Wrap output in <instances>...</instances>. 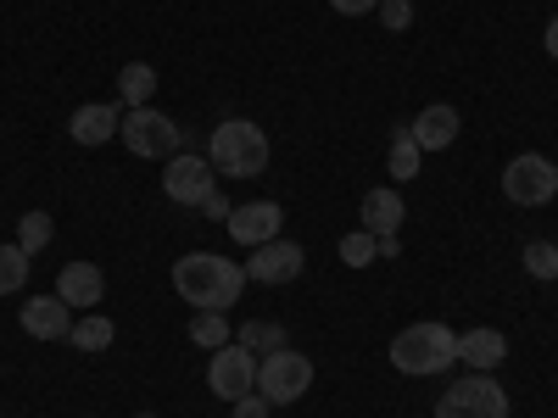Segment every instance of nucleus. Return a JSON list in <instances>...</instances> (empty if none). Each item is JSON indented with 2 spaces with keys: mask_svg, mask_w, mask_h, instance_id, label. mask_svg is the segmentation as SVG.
Returning <instances> with one entry per match:
<instances>
[{
  "mask_svg": "<svg viewBox=\"0 0 558 418\" xmlns=\"http://www.w3.org/2000/svg\"><path fill=\"white\" fill-rule=\"evenodd\" d=\"M173 291L196 312H229L246 291V268L229 262V257H213V251L173 257Z\"/></svg>",
  "mask_w": 558,
  "mask_h": 418,
  "instance_id": "nucleus-1",
  "label": "nucleus"
},
{
  "mask_svg": "<svg viewBox=\"0 0 558 418\" xmlns=\"http://www.w3.org/2000/svg\"><path fill=\"white\" fill-rule=\"evenodd\" d=\"M207 162L223 179H257V173H268V134L246 118H223L207 139Z\"/></svg>",
  "mask_w": 558,
  "mask_h": 418,
  "instance_id": "nucleus-2",
  "label": "nucleus"
},
{
  "mask_svg": "<svg viewBox=\"0 0 558 418\" xmlns=\"http://www.w3.org/2000/svg\"><path fill=\"white\" fill-rule=\"evenodd\" d=\"M391 362L402 368V374H413V380L447 374V368L458 362V335L447 330V323H436V318L408 323V330L391 341Z\"/></svg>",
  "mask_w": 558,
  "mask_h": 418,
  "instance_id": "nucleus-3",
  "label": "nucleus"
},
{
  "mask_svg": "<svg viewBox=\"0 0 558 418\" xmlns=\"http://www.w3.org/2000/svg\"><path fill=\"white\" fill-rule=\"evenodd\" d=\"M307 385H313V357H302V352H291V346H279V352H268V357L257 362V391H263L274 407L302 402Z\"/></svg>",
  "mask_w": 558,
  "mask_h": 418,
  "instance_id": "nucleus-4",
  "label": "nucleus"
},
{
  "mask_svg": "<svg viewBox=\"0 0 558 418\" xmlns=\"http://www.w3.org/2000/svg\"><path fill=\"white\" fill-rule=\"evenodd\" d=\"M436 418H508V391L492 374H463L458 385L441 391Z\"/></svg>",
  "mask_w": 558,
  "mask_h": 418,
  "instance_id": "nucleus-5",
  "label": "nucleus"
},
{
  "mask_svg": "<svg viewBox=\"0 0 558 418\" xmlns=\"http://www.w3.org/2000/svg\"><path fill=\"white\" fill-rule=\"evenodd\" d=\"M558 196V168L536 151H520L514 162L502 168V201L514 207H547Z\"/></svg>",
  "mask_w": 558,
  "mask_h": 418,
  "instance_id": "nucleus-6",
  "label": "nucleus"
},
{
  "mask_svg": "<svg viewBox=\"0 0 558 418\" xmlns=\"http://www.w3.org/2000/svg\"><path fill=\"white\" fill-rule=\"evenodd\" d=\"M118 134H123V146L134 157H173L179 151V123L168 112H157V107H129Z\"/></svg>",
  "mask_w": 558,
  "mask_h": 418,
  "instance_id": "nucleus-7",
  "label": "nucleus"
},
{
  "mask_svg": "<svg viewBox=\"0 0 558 418\" xmlns=\"http://www.w3.org/2000/svg\"><path fill=\"white\" fill-rule=\"evenodd\" d=\"M162 190H168V201H179V207H202V201L218 190V168H213L207 157H196V151H173L168 168H162Z\"/></svg>",
  "mask_w": 558,
  "mask_h": 418,
  "instance_id": "nucleus-8",
  "label": "nucleus"
},
{
  "mask_svg": "<svg viewBox=\"0 0 558 418\" xmlns=\"http://www.w3.org/2000/svg\"><path fill=\"white\" fill-rule=\"evenodd\" d=\"M207 385H213V396H223V402H241L246 391H257V352H246L241 341L218 346L213 362H207Z\"/></svg>",
  "mask_w": 558,
  "mask_h": 418,
  "instance_id": "nucleus-9",
  "label": "nucleus"
},
{
  "mask_svg": "<svg viewBox=\"0 0 558 418\" xmlns=\"http://www.w3.org/2000/svg\"><path fill=\"white\" fill-rule=\"evenodd\" d=\"M302 262H307V251L296 246V241H263V246H252V257L241 262L246 268V279H257V285H291V279L302 273Z\"/></svg>",
  "mask_w": 558,
  "mask_h": 418,
  "instance_id": "nucleus-10",
  "label": "nucleus"
},
{
  "mask_svg": "<svg viewBox=\"0 0 558 418\" xmlns=\"http://www.w3.org/2000/svg\"><path fill=\"white\" fill-rule=\"evenodd\" d=\"M279 223H286V212H279V201H246L229 212V235H235V246H263V241H279Z\"/></svg>",
  "mask_w": 558,
  "mask_h": 418,
  "instance_id": "nucleus-11",
  "label": "nucleus"
},
{
  "mask_svg": "<svg viewBox=\"0 0 558 418\" xmlns=\"http://www.w3.org/2000/svg\"><path fill=\"white\" fill-rule=\"evenodd\" d=\"M57 296H62L68 307H78V312H96L101 296H107V273H101L96 262H68V268L57 273Z\"/></svg>",
  "mask_w": 558,
  "mask_h": 418,
  "instance_id": "nucleus-12",
  "label": "nucleus"
},
{
  "mask_svg": "<svg viewBox=\"0 0 558 418\" xmlns=\"http://www.w3.org/2000/svg\"><path fill=\"white\" fill-rule=\"evenodd\" d=\"M23 330L34 341H68L73 335V307L62 296H34V302H23Z\"/></svg>",
  "mask_w": 558,
  "mask_h": 418,
  "instance_id": "nucleus-13",
  "label": "nucleus"
},
{
  "mask_svg": "<svg viewBox=\"0 0 558 418\" xmlns=\"http://www.w3.org/2000/svg\"><path fill=\"white\" fill-rule=\"evenodd\" d=\"M413 139H418V151H447V146H458V107H447V101H436V107H425L413 123Z\"/></svg>",
  "mask_w": 558,
  "mask_h": 418,
  "instance_id": "nucleus-14",
  "label": "nucleus"
},
{
  "mask_svg": "<svg viewBox=\"0 0 558 418\" xmlns=\"http://www.w3.org/2000/svg\"><path fill=\"white\" fill-rule=\"evenodd\" d=\"M118 128H123V112L107 107V101H89V107H78V112L68 118V134L78 139V146H107Z\"/></svg>",
  "mask_w": 558,
  "mask_h": 418,
  "instance_id": "nucleus-15",
  "label": "nucleus"
},
{
  "mask_svg": "<svg viewBox=\"0 0 558 418\" xmlns=\"http://www.w3.org/2000/svg\"><path fill=\"white\" fill-rule=\"evenodd\" d=\"M502 357H508L502 330H463V335H458V362H470L475 374H492Z\"/></svg>",
  "mask_w": 558,
  "mask_h": 418,
  "instance_id": "nucleus-16",
  "label": "nucleus"
},
{
  "mask_svg": "<svg viewBox=\"0 0 558 418\" xmlns=\"http://www.w3.org/2000/svg\"><path fill=\"white\" fill-rule=\"evenodd\" d=\"M402 218H408V207H402V196L391 190V184L363 196V229H368V235H397Z\"/></svg>",
  "mask_w": 558,
  "mask_h": 418,
  "instance_id": "nucleus-17",
  "label": "nucleus"
},
{
  "mask_svg": "<svg viewBox=\"0 0 558 418\" xmlns=\"http://www.w3.org/2000/svg\"><path fill=\"white\" fill-rule=\"evenodd\" d=\"M418 162H425V151H418L413 128H408V123H397V128H391V151H386V168H391V179H397V184L418 179Z\"/></svg>",
  "mask_w": 558,
  "mask_h": 418,
  "instance_id": "nucleus-18",
  "label": "nucleus"
},
{
  "mask_svg": "<svg viewBox=\"0 0 558 418\" xmlns=\"http://www.w3.org/2000/svg\"><path fill=\"white\" fill-rule=\"evenodd\" d=\"M118 96H123V107H151V96H157V67H151V62H129V67L118 73Z\"/></svg>",
  "mask_w": 558,
  "mask_h": 418,
  "instance_id": "nucleus-19",
  "label": "nucleus"
},
{
  "mask_svg": "<svg viewBox=\"0 0 558 418\" xmlns=\"http://www.w3.org/2000/svg\"><path fill=\"white\" fill-rule=\"evenodd\" d=\"M78 352H107L112 346V318L107 312H84V318H73V335H68Z\"/></svg>",
  "mask_w": 558,
  "mask_h": 418,
  "instance_id": "nucleus-20",
  "label": "nucleus"
},
{
  "mask_svg": "<svg viewBox=\"0 0 558 418\" xmlns=\"http://www.w3.org/2000/svg\"><path fill=\"white\" fill-rule=\"evenodd\" d=\"M246 352H279V346H286V330H279V323L274 318H252V323H241V335H235Z\"/></svg>",
  "mask_w": 558,
  "mask_h": 418,
  "instance_id": "nucleus-21",
  "label": "nucleus"
},
{
  "mask_svg": "<svg viewBox=\"0 0 558 418\" xmlns=\"http://www.w3.org/2000/svg\"><path fill=\"white\" fill-rule=\"evenodd\" d=\"M51 235H57V223H51V212H23V223H17V246L34 257V251H45L51 246Z\"/></svg>",
  "mask_w": 558,
  "mask_h": 418,
  "instance_id": "nucleus-22",
  "label": "nucleus"
},
{
  "mask_svg": "<svg viewBox=\"0 0 558 418\" xmlns=\"http://www.w3.org/2000/svg\"><path fill=\"white\" fill-rule=\"evenodd\" d=\"M341 262L347 268H368V262H380V241L368 235V229H352V235H341Z\"/></svg>",
  "mask_w": 558,
  "mask_h": 418,
  "instance_id": "nucleus-23",
  "label": "nucleus"
},
{
  "mask_svg": "<svg viewBox=\"0 0 558 418\" xmlns=\"http://www.w3.org/2000/svg\"><path fill=\"white\" fill-rule=\"evenodd\" d=\"M28 285V251L23 246H0V296H12Z\"/></svg>",
  "mask_w": 558,
  "mask_h": 418,
  "instance_id": "nucleus-24",
  "label": "nucleus"
},
{
  "mask_svg": "<svg viewBox=\"0 0 558 418\" xmlns=\"http://www.w3.org/2000/svg\"><path fill=\"white\" fill-rule=\"evenodd\" d=\"M191 341H196V346H213V352L229 346V318H223V312H196V318H191Z\"/></svg>",
  "mask_w": 558,
  "mask_h": 418,
  "instance_id": "nucleus-25",
  "label": "nucleus"
},
{
  "mask_svg": "<svg viewBox=\"0 0 558 418\" xmlns=\"http://www.w3.org/2000/svg\"><path fill=\"white\" fill-rule=\"evenodd\" d=\"M525 273L531 279H558V246L553 241H531L525 246Z\"/></svg>",
  "mask_w": 558,
  "mask_h": 418,
  "instance_id": "nucleus-26",
  "label": "nucleus"
},
{
  "mask_svg": "<svg viewBox=\"0 0 558 418\" xmlns=\"http://www.w3.org/2000/svg\"><path fill=\"white\" fill-rule=\"evenodd\" d=\"M375 12H380V23H386L391 34H402V28L413 23V0H380Z\"/></svg>",
  "mask_w": 558,
  "mask_h": 418,
  "instance_id": "nucleus-27",
  "label": "nucleus"
},
{
  "mask_svg": "<svg viewBox=\"0 0 558 418\" xmlns=\"http://www.w3.org/2000/svg\"><path fill=\"white\" fill-rule=\"evenodd\" d=\"M229 407H235V418H268V407H274V402H268L263 391H246L241 402H229Z\"/></svg>",
  "mask_w": 558,
  "mask_h": 418,
  "instance_id": "nucleus-28",
  "label": "nucleus"
},
{
  "mask_svg": "<svg viewBox=\"0 0 558 418\" xmlns=\"http://www.w3.org/2000/svg\"><path fill=\"white\" fill-rule=\"evenodd\" d=\"M330 7H336L341 17H363V12H375L380 0H330Z\"/></svg>",
  "mask_w": 558,
  "mask_h": 418,
  "instance_id": "nucleus-29",
  "label": "nucleus"
},
{
  "mask_svg": "<svg viewBox=\"0 0 558 418\" xmlns=\"http://www.w3.org/2000/svg\"><path fill=\"white\" fill-rule=\"evenodd\" d=\"M202 218H213V223H229V201H223V196L213 190V196L202 201Z\"/></svg>",
  "mask_w": 558,
  "mask_h": 418,
  "instance_id": "nucleus-30",
  "label": "nucleus"
},
{
  "mask_svg": "<svg viewBox=\"0 0 558 418\" xmlns=\"http://www.w3.org/2000/svg\"><path fill=\"white\" fill-rule=\"evenodd\" d=\"M542 45H547V57H553V62H558V12H553V17H547V34H542Z\"/></svg>",
  "mask_w": 558,
  "mask_h": 418,
  "instance_id": "nucleus-31",
  "label": "nucleus"
},
{
  "mask_svg": "<svg viewBox=\"0 0 558 418\" xmlns=\"http://www.w3.org/2000/svg\"><path fill=\"white\" fill-rule=\"evenodd\" d=\"M380 241V257H402V241L397 235H375Z\"/></svg>",
  "mask_w": 558,
  "mask_h": 418,
  "instance_id": "nucleus-32",
  "label": "nucleus"
},
{
  "mask_svg": "<svg viewBox=\"0 0 558 418\" xmlns=\"http://www.w3.org/2000/svg\"><path fill=\"white\" fill-rule=\"evenodd\" d=\"M134 418H157V413H134Z\"/></svg>",
  "mask_w": 558,
  "mask_h": 418,
  "instance_id": "nucleus-33",
  "label": "nucleus"
}]
</instances>
